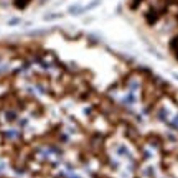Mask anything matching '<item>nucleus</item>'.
<instances>
[{
  "label": "nucleus",
  "mask_w": 178,
  "mask_h": 178,
  "mask_svg": "<svg viewBox=\"0 0 178 178\" xmlns=\"http://www.w3.org/2000/svg\"><path fill=\"white\" fill-rule=\"evenodd\" d=\"M68 13H69V15H73V17H79V15L86 13V10H84L83 5L76 4V5H71L69 9H68Z\"/></svg>",
  "instance_id": "obj_1"
},
{
  "label": "nucleus",
  "mask_w": 178,
  "mask_h": 178,
  "mask_svg": "<svg viewBox=\"0 0 178 178\" xmlns=\"http://www.w3.org/2000/svg\"><path fill=\"white\" fill-rule=\"evenodd\" d=\"M59 18H63V13L61 12L46 13V15H45V21H53V20H59Z\"/></svg>",
  "instance_id": "obj_2"
},
{
  "label": "nucleus",
  "mask_w": 178,
  "mask_h": 178,
  "mask_svg": "<svg viewBox=\"0 0 178 178\" xmlns=\"http://www.w3.org/2000/svg\"><path fill=\"white\" fill-rule=\"evenodd\" d=\"M99 4H101V0H92L91 4H87L86 7H84V10H92V9H96V7H99Z\"/></svg>",
  "instance_id": "obj_3"
},
{
  "label": "nucleus",
  "mask_w": 178,
  "mask_h": 178,
  "mask_svg": "<svg viewBox=\"0 0 178 178\" xmlns=\"http://www.w3.org/2000/svg\"><path fill=\"white\" fill-rule=\"evenodd\" d=\"M13 51L9 50V48H0V61L5 58V56H9V54H12Z\"/></svg>",
  "instance_id": "obj_4"
},
{
  "label": "nucleus",
  "mask_w": 178,
  "mask_h": 178,
  "mask_svg": "<svg viewBox=\"0 0 178 178\" xmlns=\"http://www.w3.org/2000/svg\"><path fill=\"white\" fill-rule=\"evenodd\" d=\"M20 23H21V20H20V18H17V17L10 18V20L7 21V25H9V26H17V25H20Z\"/></svg>",
  "instance_id": "obj_5"
},
{
  "label": "nucleus",
  "mask_w": 178,
  "mask_h": 178,
  "mask_svg": "<svg viewBox=\"0 0 178 178\" xmlns=\"http://www.w3.org/2000/svg\"><path fill=\"white\" fill-rule=\"evenodd\" d=\"M173 51H175V54H177V58H178V38L173 41Z\"/></svg>",
  "instance_id": "obj_6"
},
{
  "label": "nucleus",
  "mask_w": 178,
  "mask_h": 178,
  "mask_svg": "<svg viewBox=\"0 0 178 178\" xmlns=\"http://www.w3.org/2000/svg\"><path fill=\"white\" fill-rule=\"evenodd\" d=\"M31 2H36L38 5H43V4H46V2H50V0H31Z\"/></svg>",
  "instance_id": "obj_7"
},
{
  "label": "nucleus",
  "mask_w": 178,
  "mask_h": 178,
  "mask_svg": "<svg viewBox=\"0 0 178 178\" xmlns=\"http://www.w3.org/2000/svg\"><path fill=\"white\" fill-rule=\"evenodd\" d=\"M175 78H177V79H178V74H175Z\"/></svg>",
  "instance_id": "obj_8"
}]
</instances>
